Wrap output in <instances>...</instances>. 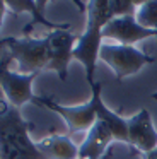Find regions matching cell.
I'll return each instance as SVG.
<instances>
[{"label":"cell","mask_w":157,"mask_h":159,"mask_svg":"<svg viewBox=\"0 0 157 159\" xmlns=\"http://www.w3.org/2000/svg\"><path fill=\"white\" fill-rule=\"evenodd\" d=\"M114 140L111 130L102 121L96 120L92 128L87 132V137L78 145V159H102L106 149Z\"/></svg>","instance_id":"12"},{"label":"cell","mask_w":157,"mask_h":159,"mask_svg":"<svg viewBox=\"0 0 157 159\" xmlns=\"http://www.w3.org/2000/svg\"><path fill=\"white\" fill-rule=\"evenodd\" d=\"M152 99H155V101H157V93H154V94H152Z\"/></svg>","instance_id":"19"},{"label":"cell","mask_w":157,"mask_h":159,"mask_svg":"<svg viewBox=\"0 0 157 159\" xmlns=\"http://www.w3.org/2000/svg\"><path fill=\"white\" fill-rule=\"evenodd\" d=\"M140 157H142V159H157V147L154 149V151L147 152V154H142Z\"/></svg>","instance_id":"17"},{"label":"cell","mask_w":157,"mask_h":159,"mask_svg":"<svg viewBox=\"0 0 157 159\" xmlns=\"http://www.w3.org/2000/svg\"><path fill=\"white\" fill-rule=\"evenodd\" d=\"M50 62L48 70H53L61 82L68 77V63L74 58V48L78 36L72 34L68 29L50 31Z\"/></svg>","instance_id":"7"},{"label":"cell","mask_w":157,"mask_h":159,"mask_svg":"<svg viewBox=\"0 0 157 159\" xmlns=\"http://www.w3.org/2000/svg\"><path fill=\"white\" fill-rule=\"evenodd\" d=\"M91 101L94 103L96 120L102 121L111 130L114 140L128 145V123H126V118H123L121 115H118L111 108H108V104H104V101H102V82H99V80H96L94 86H91Z\"/></svg>","instance_id":"10"},{"label":"cell","mask_w":157,"mask_h":159,"mask_svg":"<svg viewBox=\"0 0 157 159\" xmlns=\"http://www.w3.org/2000/svg\"><path fill=\"white\" fill-rule=\"evenodd\" d=\"M102 38L113 39V41H116V45L135 46V43L143 41V39L149 38L157 39V31L140 26L137 22L135 16H126V17L111 19L102 29Z\"/></svg>","instance_id":"9"},{"label":"cell","mask_w":157,"mask_h":159,"mask_svg":"<svg viewBox=\"0 0 157 159\" xmlns=\"http://www.w3.org/2000/svg\"><path fill=\"white\" fill-rule=\"evenodd\" d=\"M0 48H5L9 57L19 63L20 74H39L48 69L50 62V34L44 38H16L7 36L0 39Z\"/></svg>","instance_id":"3"},{"label":"cell","mask_w":157,"mask_h":159,"mask_svg":"<svg viewBox=\"0 0 157 159\" xmlns=\"http://www.w3.org/2000/svg\"><path fill=\"white\" fill-rule=\"evenodd\" d=\"M36 145L46 159H78V145L67 135H46L38 140Z\"/></svg>","instance_id":"13"},{"label":"cell","mask_w":157,"mask_h":159,"mask_svg":"<svg viewBox=\"0 0 157 159\" xmlns=\"http://www.w3.org/2000/svg\"><path fill=\"white\" fill-rule=\"evenodd\" d=\"M99 60L109 65L114 72L116 79L121 82L123 79L130 75H135L149 63H154L155 58L142 50L135 48V46L128 45H111V43H104L99 53Z\"/></svg>","instance_id":"4"},{"label":"cell","mask_w":157,"mask_h":159,"mask_svg":"<svg viewBox=\"0 0 157 159\" xmlns=\"http://www.w3.org/2000/svg\"><path fill=\"white\" fill-rule=\"evenodd\" d=\"M9 12V7H7V2L5 0H0V28H2V21H3V16Z\"/></svg>","instance_id":"16"},{"label":"cell","mask_w":157,"mask_h":159,"mask_svg":"<svg viewBox=\"0 0 157 159\" xmlns=\"http://www.w3.org/2000/svg\"><path fill=\"white\" fill-rule=\"evenodd\" d=\"M128 123V147L137 154H147L157 147V130L150 113L142 108L138 113L126 118Z\"/></svg>","instance_id":"8"},{"label":"cell","mask_w":157,"mask_h":159,"mask_svg":"<svg viewBox=\"0 0 157 159\" xmlns=\"http://www.w3.org/2000/svg\"><path fill=\"white\" fill-rule=\"evenodd\" d=\"M9 12L19 16V14H29L31 16V24L24 28V34L31 31L34 24H41L48 28L50 31H56V29H70V24H60V22H51L44 16V7H46V0H5Z\"/></svg>","instance_id":"11"},{"label":"cell","mask_w":157,"mask_h":159,"mask_svg":"<svg viewBox=\"0 0 157 159\" xmlns=\"http://www.w3.org/2000/svg\"><path fill=\"white\" fill-rule=\"evenodd\" d=\"M33 128L19 108L0 94V159H46L29 135Z\"/></svg>","instance_id":"2"},{"label":"cell","mask_w":157,"mask_h":159,"mask_svg":"<svg viewBox=\"0 0 157 159\" xmlns=\"http://www.w3.org/2000/svg\"><path fill=\"white\" fill-rule=\"evenodd\" d=\"M82 5L85 7L84 11L87 16V24H85L84 34L78 36L77 43H75L74 58L82 63L89 86H94L96 67H97L101 48L104 45L102 29L111 19H114V14H113L109 0H89Z\"/></svg>","instance_id":"1"},{"label":"cell","mask_w":157,"mask_h":159,"mask_svg":"<svg viewBox=\"0 0 157 159\" xmlns=\"http://www.w3.org/2000/svg\"><path fill=\"white\" fill-rule=\"evenodd\" d=\"M10 57L0 60V91L5 96V99L16 108L24 106L26 103L34 101L33 93V82L38 77V74H20L12 72L9 69Z\"/></svg>","instance_id":"6"},{"label":"cell","mask_w":157,"mask_h":159,"mask_svg":"<svg viewBox=\"0 0 157 159\" xmlns=\"http://www.w3.org/2000/svg\"><path fill=\"white\" fill-rule=\"evenodd\" d=\"M111 156H113V151H109V152H108V154H106L102 159H111Z\"/></svg>","instance_id":"18"},{"label":"cell","mask_w":157,"mask_h":159,"mask_svg":"<svg viewBox=\"0 0 157 159\" xmlns=\"http://www.w3.org/2000/svg\"><path fill=\"white\" fill-rule=\"evenodd\" d=\"M114 17H126V16H135L142 2H133V0H109Z\"/></svg>","instance_id":"15"},{"label":"cell","mask_w":157,"mask_h":159,"mask_svg":"<svg viewBox=\"0 0 157 159\" xmlns=\"http://www.w3.org/2000/svg\"><path fill=\"white\" fill-rule=\"evenodd\" d=\"M135 19L140 26L152 29V31H157V0L142 2L135 14Z\"/></svg>","instance_id":"14"},{"label":"cell","mask_w":157,"mask_h":159,"mask_svg":"<svg viewBox=\"0 0 157 159\" xmlns=\"http://www.w3.org/2000/svg\"><path fill=\"white\" fill-rule=\"evenodd\" d=\"M38 106H43L46 110L56 113L58 116H61L67 123L70 134H77V132H89L92 128V125L96 123V111H94V103L91 99L84 104L78 106H65L60 104L53 99L51 96H36L33 101Z\"/></svg>","instance_id":"5"}]
</instances>
